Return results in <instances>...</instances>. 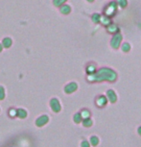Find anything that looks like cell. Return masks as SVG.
<instances>
[{"label":"cell","instance_id":"cell-1","mask_svg":"<svg viewBox=\"0 0 141 147\" xmlns=\"http://www.w3.org/2000/svg\"><path fill=\"white\" fill-rule=\"evenodd\" d=\"M108 98L109 99L110 102H115L116 101V95H115L113 91H108Z\"/></svg>","mask_w":141,"mask_h":147},{"label":"cell","instance_id":"cell-3","mask_svg":"<svg viewBox=\"0 0 141 147\" xmlns=\"http://www.w3.org/2000/svg\"><path fill=\"white\" fill-rule=\"evenodd\" d=\"M91 140H92V143H93V145H96V144L98 143V138H91Z\"/></svg>","mask_w":141,"mask_h":147},{"label":"cell","instance_id":"cell-4","mask_svg":"<svg viewBox=\"0 0 141 147\" xmlns=\"http://www.w3.org/2000/svg\"><path fill=\"white\" fill-rule=\"evenodd\" d=\"M138 132H139V134H140V135H141V127H140V128H139V130H138Z\"/></svg>","mask_w":141,"mask_h":147},{"label":"cell","instance_id":"cell-2","mask_svg":"<svg viewBox=\"0 0 141 147\" xmlns=\"http://www.w3.org/2000/svg\"><path fill=\"white\" fill-rule=\"evenodd\" d=\"M96 102H97V104L100 107H103L104 105H106V103H107V98L105 96H100L97 99Z\"/></svg>","mask_w":141,"mask_h":147}]
</instances>
